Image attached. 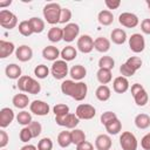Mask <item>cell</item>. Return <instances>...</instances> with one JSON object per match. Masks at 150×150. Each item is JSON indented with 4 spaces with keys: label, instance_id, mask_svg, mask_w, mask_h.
Listing matches in <instances>:
<instances>
[{
    "label": "cell",
    "instance_id": "47",
    "mask_svg": "<svg viewBox=\"0 0 150 150\" xmlns=\"http://www.w3.org/2000/svg\"><path fill=\"white\" fill-rule=\"evenodd\" d=\"M120 73H121L122 76H124V77H129V76L135 75L136 71L132 70L127 63H123V64H121V67H120Z\"/></svg>",
    "mask_w": 150,
    "mask_h": 150
},
{
    "label": "cell",
    "instance_id": "18",
    "mask_svg": "<svg viewBox=\"0 0 150 150\" xmlns=\"http://www.w3.org/2000/svg\"><path fill=\"white\" fill-rule=\"evenodd\" d=\"M112 89L117 94H123L129 89V81L124 76H117L112 82Z\"/></svg>",
    "mask_w": 150,
    "mask_h": 150
},
{
    "label": "cell",
    "instance_id": "53",
    "mask_svg": "<svg viewBox=\"0 0 150 150\" xmlns=\"http://www.w3.org/2000/svg\"><path fill=\"white\" fill-rule=\"evenodd\" d=\"M20 150H38V148L35 145H33V144H26Z\"/></svg>",
    "mask_w": 150,
    "mask_h": 150
},
{
    "label": "cell",
    "instance_id": "26",
    "mask_svg": "<svg viewBox=\"0 0 150 150\" xmlns=\"http://www.w3.org/2000/svg\"><path fill=\"white\" fill-rule=\"evenodd\" d=\"M95 96L98 101H108L111 96V90L110 88L107 86V84H101L96 88V91H95Z\"/></svg>",
    "mask_w": 150,
    "mask_h": 150
},
{
    "label": "cell",
    "instance_id": "25",
    "mask_svg": "<svg viewBox=\"0 0 150 150\" xmlns=\"http://www.w3.org/2000/svg\"><path fill=\"white\" fill-rule=\"evenodd\" d=\"M12 103L18 109H25L28 104H30L28 96L26 94H22V93L21 94H15L12 98Z\"/></svg>",
    "mask_w": 150,
    "mask_h": 150
},
{
    "label": "cell",
    "instance_id": "12",
    "mask_svg": "<svg viewBox=\"0 0 150 150\" xmlns=\"http://www.w3.org/2000/svg\"><path fill=\"white\" fill-rule=\"evenodd\" d=\"M49 104L45 101H41V100H34L30 104H29V110L30 112H33L34 115H38V116H46L48 115L49 112Z\"/></svg>",
    "mask_w": 150,
    "mask_h": 150
},
{
    "label": "cell",
    "instance_id": "45",
    "mask_svg": "<svg viewBox=\"0 0 150 150\" xmlns=\"http://www.w3.org/2000/svg\"><path fill=\"white\" fill-rule=\"evenodd\" d=\"M28 127H29V129H30V131H32L33 138L40 136V134H41V131H42V125L40 124V122H38V121H32V123H30Z\"/></svg>",
    "mask_w": 150,
    "mask_h": 150
},
{
    "label": "cell",
    "instance_id": "43",
    "mask_svg": "<svg viewBox=\"0 0 150 150\" xmlns=\"http://www.w3.org/2000/svg\"><path fill=\"white\" fill-rule=\"evenodd\" d=\"M19 137H20V141L23 142V143L29 142V141L33 138V135H32V131H30L29 127H23V128L20 130Z\"/></svg>",
    "mask_w": 150,
    "mask_h": 150
},
{
    "label": "cell",
    "instance_id": "56",
    "mask_svg": "<svg viewBox=\"0 0 150 150\" xmlns=\"http://www.w3.org/2000/svg\"><path fill=\"white\" fill-rule=\"evenodd\" d=\"M1 150H6V149H1Z\"/></svg>",
    "mask_w": 150,
    "mask_h": 150
},
{
    "label": "cell",
    "instance_id": "51",
    "mask_svg": "<svg viewBox=\"0 0 150 150\" xmlns=\"http://www.w3.org/2000/svg\"><path fill=\"white\" fill-rule=\"evenodd\" d=\"M141 30H142L144 34L150 35V19H144V20L141 22Z\"/></svg>",
    "mask_w": 150,
    "mask_h": 150
},
{
    "label": "cell",
    "instance_id": "50",
    "mask_svg": "<svg viewBox=\"0 0 150 150\" xmlns=\"http://www.w3.org/2000/svg\"><path fill=\"white\" fill-rule=\"evenodd\" d=\"M104 4L108 7V9H117L121 6V1L120 0H105Z\"/></svg>",
    "mask_w": 150,
    "mask_h": 150
},
{
    "label": "cell",
    "instance_id": "27",
    "mask_svg": "<svg viewBox=\"0 0 150 150\" xmlns=\"http://www.w3.org/2000/svg\"><path fill=\"white\" fill-rule=\"evenodd\" d=\"M97 20L102 26H110L114 21V14L109 9H103L97 14Z\"/></svg>",
    "mask_w": 150,
    "mask_h": 150
},
{
    "label": "cell",
    "instance_id": "20",
    "mask_svg": "<svg viewBox=\"0 0 150 150\" xmlns=\"http://www.w3.org/2000/svg\"><path fill=\"white\" fill-rule=\"evenodd\" d=\"M69 75H70V77L73 79V80H75V81H82L84 77H86V75H87V69L82 66V64H75V66H73L71 68H70V70H69Z\"/></svg>",
    "mask_w": 150,
    "mask_h": 150
},
{
    "label": "cell",
    "instance_id": "16",
    "mask_svg": "<svg viewBox=\"0 0 150 150\" xmlns=\"http://www.w3.org/2000/svg\"><path fill=\"white\" fill-rule=\"evenodd\" d=\"M15 115H14V111L8 108V107H5L0 110V127L1 129H5L7 128L14 120Z\"/></svg>",
    "mask_w": 150,
    "mask_h": 150
},
{
    "label": "cell",
    "instance_id": "32",
    "mask_svg": "<svg viewBox=\"0 0 150 150\" xmlns=\"http://www.w3.org/2000/svg\"><path fill=\"white\" fill-rule=\"evenodd\" d=\"M135 125L138 129H146L150 125V116L146 114H138L135 117Z\"/></svg>",
    "mask_w": 150,
    "mask_h": 150
},
{
    "label": "cell",
    "instance_id": "28",
    "mask_svg": "<svg viewBox=\"0 0 150 150\" xmlns=\"http://www.w3.org/2000/svg\"><path fill=\"white\" fill-rule=\"evenodd\" d=\"M47 38L50 42H59L63 40V29L60 27H52L47 33Z\"/></svg>",
    "mask_w": 150,
    "mask_h": 150
},
{
    "label": "cell",
    "instance_id": "39",
    "mask_svg": "<svg viewBox=\"0 0 150 150\" xmlns=\"http://www.w3.org/2000/svg\"><path fill=\"white\" fill-rule=\"evenodd\" d=\"M49 74V68L46 66V64H39L34 68V75L38 77V79H46Z\"/></svg>",
    "mask_w": 150,
    "mask_h": 150
},
{
    "label": "cell",
    "instance_id": "29",
    "mask_svg": "<svg viewBox=\"0 0 150 150\" xmlns=\"http://www.w3.org/2000/svg\"><path fill=\"white\" fill-rule=\"evenodd\" d=\"M96 77H97V81H98L101 84H108V83L112 80L111 70L104 69V68H98V70H97V73H96Z\"/></svg>",
    "mask_w": 150,
    "mask_h": 150
},
{
    "label": "cell",
    "instance_id": "54",
    "mask_svg": "<svg viewBox=\"0 0 150 150\" xmlns=\"http://www.w3.org/2000/svg\"><path fill=\"white\" fill-rule=\"evenodd\" d=\"M12 4V0H7V1H0V7L1 8H4V7H6V6H9Z\"/></svg>",
    "mask_w": 150,
    "mask_h": 150
},
{
    "label": "cell",
    "instance_id": "44",
    "mask_svg": "<svg viewBox=\"0 0 150 150\" xmlns=\"http://www.w3.org/2000/svg\"><path fill=\"white\" fill-rule=\"evenodd\" d=\"M71 19V11L69 8H62L60 13V21L59 23H66L68 25Z\"/></svg>",
    "mask_w": 150,
    "mask_h": 150
},
{
    "label": "cell",
    "instance_id": "34",
    "mask_svg": "<svg viewBox=\"0 0 150 150\" xmlns=\"http://www.w3.org/2000/svg\"><path fill=\"white\" fill-rule=\"evenodd\" d=\"M29 23L32 26V29L35 34H40L45 30V21L40 18H36V16H33L29 19Z\"/></svg>",
    "mask_w": 150,
    "mask_h": 150
},
{
    "label": "cell",
    "instance_id": "19",
    "mask_svg": "<svg viewBox=\"0 0 150 150\" xmlns=\"http://www.w3.org/2000/svg\"><path fill=\"white\" fill-rule=\"evenodd\" d=\"M61 55V52L55 46H47L42 49V56L47 61H56L57 57Z\"/></svg>",
    "mask_w": 150,
    "mask_h": 150
},
{
    "label": "cell",
    "instance_id": "41",
    "mask_svg": "<svg viewBox=\"0 0 150 150\" xmlns=\"http://www.w3.org/2000/svg\"><path fill=\"white\" fill-rule=\"evenodd\" d=\"M53 111H54L55 116H64V115L69 114V107L63 103H57L54 105Z\"/></svg>",
    "mask_w": 150,
    "mask_h": 150
},
{
    "label": "cell",
    "instance_id": "9",
    "mask_svg": "<svg viewBox=\"0 0 150 150\" xmlns=\"http://www.w3.org/2000/svg\"><path fill=\"white\" fill-rule=\"evenodd\" d=\"M76 116L80 120H91L95 117L96 115V109L94 108V105L88 104V103H81L76 107L75 110Z\"/></svg>",
    "mask_w": 150,
    "mask_h": 150
},
{
    "label": "cell",
    "instance_id": "36",
    "mask_svg": "<svg viewBox=\"0 0 150 150\" xmlns=\"http://www.w3.org/2000/svg\"><path fill=\"white\" fill-rule=\"evenodd\" d=\"M16 121H18L19 124H21L23 127H28L33 121L32 120V114L26 111V110H22L16 115Z\"/></svg>",
    "mask_w": 150,
    "mask_h": 150
},
{
    "label": "cell",
    "instance_id": "49",
    "mask_svg": "<svg viewBox=\"0 0 150 150\" xmlns=\"http://www.w3.org/2000/svg\"><path fill=\"white\" fill-rule=\"evenodd\" d=\"M141 146L144 150H150V132H148L146 135H144L141 139Z\"/></svg>",
    "mask_w": 150,
    "mask_h": 150
},
{
    "label": "cell",
    "instance_id": "42",
    "mask_svg": "<svg viewBox=\"0 0 150 150\" xmlns=\"http://www.w3.org/2000/svg\"><path fill=\"white\" fill-rule=\"evenodd\" d=\"M53 149V141L49 137H43L38 143V150H52Z\"/></svg>",
    "mask_w": 150,
    "mask_h": 150
},
{
    "label": "cell",
    "instance_id": "17",
    "mask_svg": "<svg viewBox=\"0 0 150 150\" xmlns=\"http://www.w3.org/2000/svg\"><path fill=\"white\" fill-rule=\"evenodd\" d=\"M112 145V141L109 135L101 134L95 139V148L97 150H110Z\"/></svg>",
    "mask_w": 150,
    "mask_h": 150
},
{
    "label": "cell",
    "instance_id": "22",
    "mask_svg": "<svg viewBox=\"0 0 150 150\" xmlns=\"http://www.w3.org/2000/svg\"><path fill=\"white\" fill-rule=\"evenodd\" d=\"M15 52V46L13 42L0 40V59H6Z\"/></svg>",
    "mask_w": 150,
    "mask_h": 150
},
{
    "label": "cell",
    "instance_id": "11",
    "mask_svg": "<svg viewBox=\"0 0 150 150\" xmlns=\"http://www.w3.org/2000/svg\"><path fill=\"white\" fill-rule=\"evenodd\" d=\"M129 48L134 53H142L145 48L144 36L139 33H135L129 38Z\"/></svg>",
    "mask_w": 150,
    "mask_h": 150
},
{
    "label": "cell",
    "instance_id": "23",
    "mask_svg": "<svg viewBox=\"0 0 150 150\" xmlns=\"http://www.w3.org/2000/svg\"><path fill=\"white\" fill-rule=\"evenodd\" d=\"M94 48L100 53H107L110 49V40L104 36H98L94 40Z\"/></svg>",
    "mask_w": 150,
    "mask_h": 150
},
{
    "label": "cell",
    "instance_id": "6",
    "mask_svg": "<svg viewBox=\"0 0 150 150\" xmlns=\"http://www.w3.org/2000/svg\"><path fill=\"white\" fill-rule=\"evenodd\" d=\"M0 25L1 27L6 29H13L18 25V18L13 12L8 9H1L0 11Z\"/></svg>",
    "mask_w": 150,
    "mask_h": 150
},
{
    "label": "cell",
    "instance_id": "33",
    "mask_svg": "<svg viewBox=\"0 0 150 150\" xmlns=\"http://www.w3.org/2000/svg\"><path fill=\"white\" fill-rule=\"evenodd\" d=\"M104 127H105V130L108 131L109 135H117L122 130V123H121V121L118 118L112 120L111 122H109Z\"/></svg>",
    "mask_w": 150,
    "mask_h": 150
},
{
    "label": "cell",
    "instance_id": "5",
    "mask_svg": "<svg viewBox=\"0 0 150 150\" xmlns=\"http://www.w3.org/2000/svg\"><path fill=\"white\" fill-rule=\"evenodd\" d=\"M120 145L122 150H137L138 142L131 131H123L120 136Z\"/></svg>",
    "mask_w": 150,
    "mask_h": 150
},
{
    "label": "cell",
    "instance_id": "52",
    "mask_svg": "<svg viewBox=\"0 0 150 150\" xmlns=\"http://www.w3.org/2000/svg\"><path fill=\"white\" fill-rule=\"evenodd\" d=\"M76 150H94V145L90 142L84 141V142L80 143L79 145H76Z\"/></svg>",
    "mask_w": 150,
    "mask_h": 150
},
{
    "label": "cell",
    "instance_id": "46",
    "mask_svg": "<svg viewBox=\"0 0 150 150\" xmlns=\"http://www.w3.org/2000/svg\"><path fill=\"white\" fill-rule=\"evenodd\" d=\"M115 118H117V115L115 114V112H112V111H104L102 115H101V123L103 124V125H105V124H108L109 122H111L112 120H115Z\"/></svg>",
    "mask_w": 150,
    "mask_h": 150
},
{
    "label": "cell",
    "instance_id": "48",
    "mask_svg": "<svg viewBox=\"0 0 150 150\" xmlns=\"http://www.w3.org/2000/svg\"><path fill=\"white\" fill-rule=\"evenodd\" d=\"M8 141H9L8 134L4 129H1L0 130V149H4L8 144Z\"/></svg>",
    "mask_w": 150,
    "mask_h": 150
},
{
    "label": "cell",
    "instance_id": "3",
    "mask_svg": "<svg viewBox=\"0 0 150 150\" xmlns=\"http://www.w3.org/2000/svg\"><path fill=\"white\" fill-rule=\"evenodd\" d=\"M62 7L56 2H49L43 7V19L49 25H56L60 21V13Z\"/></svg>",
    "mask_w": 150,
    "mask_h": 150
},
{
    "label": "cell",
    "instance_id": "37",
    "mask_svg": "<svg viewBox=\"0 0 150 150\" xmlns=\"http://www.w3.org/2000/svg\"><path fill=\"white\" fill-rule=\"evenodd\" d=\"M70 135H71V143L75 145H79L80 143L86 141V134L81 129H73L70 131Z\"/></svg>",
    "mask_w": 150,
    "mask_h": 150
},
{
    "label": "cell",
    "instance_id": "35",
    "mask_svg": "<svg viewBox=\"0 0 150 150\" xmlns=\"http://www.w3.org/2000/svg\"><path fill=\"white\" fill-rule=\"evenodd\" d=\"M115 67V61L111 56L109 55H104V56H101L100 60H98V68H104V69H109V70H112Z\"/></svg>",
    "mask_w": 150,
    "mask_h": 150
},
{
    "label": "cell",
    "instance_id": "55",
    "mask_svg": "<svg viewBox=\"0 0 150 150\" xmlns=\"http://www.w3.org/2000/svg\"><path fill=\"white\" fill-rule=\"evenodd\" d=\"M145 2H146V6H148V8H149V11H150V0H146Z\"/></svg>",
    "mask_w": 150,
    "mask_h": 150
},
{
    "label": "cell",
    "instance_id": "21",
    "mask_svg": "<svg viewBox=\"0 0 150 150\" xmlns=\"http://www.w3.org/2000/svg\"><path fill=\"white\" fill-rule=\"evenodd\" d=\"M127 39H128L127 38V33L122 28H115L110 33V40L115 45H123L127 41Z\"/></svg>",
    "mask_w": 150,
    "mask_h": 150
},
{
    "label": "cell",
    "instance_id": "2",
    "mask_svg": "<svg viewBox=\"0 0 150 150\" xmlns=\"http://www.w3.org/2000/svg\"><path fill=\"white\" fill-rule=\"evenodd\" d=\"M16 86H18L19 90H21L22 93H28V94L36 95L41 91V84L35 79H33L28 75H22L18 80Z\"/></svg>",
    "mask_w": 150,
    "mask_h": 150
},
{
    "label": "cell",
    "instance_id": "7",
    "mask_svg": "<svg viewBox=\"0 0 150 150\" xmlns=\"http://www.w3.org/2000/svg\"><path fill=\"white\" fill-rule=\"evenodd\" d=\"M55 122L60 127H64L67 129H75L80 123V118L76 116V114L69 112L64 116H55Z\"/></svg>",
    "mask_w": 150,
    "mask_h": 150
},
{
    "label": "cell",
    "instance_id": "24",
    "mask_svg": "<svg viewBox=\"0 0 150 150\" xmlns=\"http://www.w3.org/2000/svg\"><path fill=\"white\" fill-rule=\"evenodd\" d=\"M5 74L11 80H19L22 76L21 75V68H20V66H18L15 63L7 64V67L5 69Z\"/></svg>",
    "mask_w": 150,
    "mask_h": 150
},
{
    "label": "cell",
    "instance_id": "10",
    "mask_svg": "<svg viewBox=\"0 0 150 150\" xmlns=\"http://www.w3.org/2000/svg\"><path fill=\"white\" fill-rule=\"evenodd\" d=\"M118 22L125 28H135L138 26L139 20L136 14L130 12H123L118 15Z\"/></svg>",
    "mask_w": 150,
    "mask_h": 150
},
{
    "label": "cell",
    "instance_id": "30",
    "mask_svg": "<svg viewBox=\"0 0 150 150\" xmlns=\"http://www.w3.org/2000/svg\"><path fill=\"white\" fill-rule=\"evenodd\" d=\"M60 56L62 57L63 61L69 62V61H73V60L77 56V50H76L75 47H73V46H67V47H64V48L61 50V55H60Z\"/></svg>",
    "mask_w": 150,
    "mask_h": 150
},
{
    "label": "cell",
    "instance_id": "40",
    "mask_svg": "<svg viewBox=\"0 0 150 150\" xmlns=\"http://www.w3.org/2000/svg\"><path fill=\"white\" fill-rule=\"evenodd\" d=\"M124 63H127L132 70H135V71H137L141 67H142V60H141V57H138V56H130Z\"/></svg>",
    "mask_w": 150,
    "mask_h": 150
},
{
    "label": "cell",
    "instance_id": "8",
    "mask_svg": "<svg viewBox=\"0 0 150 150\" xmlns=\"http://www.w3.org/2000/svg\"><path fill=\"white\" fill-rule=\"evenodd\" d=\"M68 64L66 61L63 60H56L53 62L52 68H50V73L54 76V79L56 80H62L68 75Z\"/></svg>",
    "mask_w": 150,
    "mask_h": 150
},
{
    "label": "cell",
    "instance_id": "14",
    "mask_svg": "<svg viewBox=\"0 0 150 150\" xmlns=\"http://www.w3.org/2000/svg\"><path fill=\"white\" fill-rule=\"evenodd\" d=\"M77 49L83 53V54H88L94 49V40L90 35L88 34H83L77 39Z\"/></svg>",
    "mask_w": 150,
    "mask_h": 150
},
{
    "label": "cell",
    "instance_id": "1",
    "mask_svg": "<svg viewBox=\"0 0 150 150\" xmlns=\"http://www.w3.org/2000/svg\"><path fill=\"white\" fill-rule=\"evenodd\" d=\"M61 91L75 101H83L87 97L88 87L82 81L76 82L74 80H64L61 83Z\"/></svg>",
    "mask_w": 150,
    "mask_h": 150
},
{
    "label": "cell",
    "instance_id": "31",
    "mask_svg": "<svg viewBox=\"0 0 150 150\" xmlns=\"http://www.w3.org/2000/svg\"><path fill=\"white\" fill-rule=\"evenodd\" d=\"M57 144L61 146V148H68L71 143V135H70V131H67V130H63L61 131L59 135H57Z\"/></svg>",
    "mask_w": 150,
    "mask_h": 150
},
{
    "label": "cell",
    "instance_id": "13",
    "mask_svg": "<svg viewBox=\"0 0 150 150\" xmlns=\"http://www.w3.org/2000/svg\"><path fill=\"white\" fill-rule=\"evenodd\" d=\"M62 29H63V41L66 42H73L79 36L80 33V26L75 22H69Z\"/></svg>",
    "mask_w": 150,
    "mask_h": 150
},
{
    "label": "cell",
    "instance_id": "38",
    "mask_svg": "<svg viewBox=\"0 0 150 150\" xmlns=\"http://www.w3.org/2000/svg\"><path fill=\"white\" fill-rule=\"evenodd\" d=\"M18 29H19V33H20L21 35H23V36H30L32 34H34V32H33V29H32V26H30V23H29V20H23V21H21V22L19 23Z\"/></svg>",
    "mask_w": 150,
    "mask_h": 150
},
{
    "label": "cell",
    "instance_id": "15",
    "mask_svg": "<svg viewBox=\"0 0 150 150\" xmlns=\"http://www.w3.org/2000/svg\"><path fill=\"white\" fill-rule=\"evenodd\" d=\"M15 57L21 62H27L33 57V49L27 45H21L15 49Z\"/></svg>",
    "mask_w": 150,
    "mask_h": 150
},
{
    "label": "cell",
    "instance_id": "4",
    "mask_svg": "<svg viewBox=\"0 0 150 150\" xmlns=\"http://www.w3.org/2000/svg\"><path fill=\"white\" fill-rule=\"evenodd\" d=\"M131 95L135 100V103L138 107H144L149 101V96H148L146 90L139 83H134L131 86Z\"/></svg>",
    "mask_w": 150,
    "mask_h": 150
}]
</instances>
